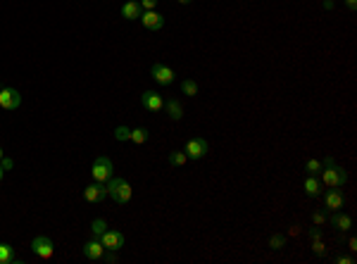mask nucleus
<instances>
[{
  "label": "nucleus",
  "instance_id": "f257e3e1",
  "mask_svg": "<svg viewBox=\"0 0 357 264\" xmlns=\"http://www.w3.org/2000/svg\"><path fill=\"white\" fill-rule=\"evenodd\" d=\"M322 165H324L322 174H319V181H322V186H326V188H343V183L348 181V172H346V169L336 165L331 157H326Z\"/></svg>",
  "mask_w": 357,
  "mask_h": 264
},
{
  "label": "nucleus",
  "instance_id": "f03ea898",
  "mask_svg": "<svg viewBox=\"0 0 357 264\" xmlns=\"http://www.w3.org/2000/svg\"><path fill=\"white\" fill-rule=\"evenodd\" d=\"M131 193H133V190H131V186L124 181V178L112 176V178L108 181V195L115 200L117 205H126V202L131 200Z\"/></svg>",
  "mask_w": 357,
  "mask_h": 264
},
{
  "label": "nucleus",
  "instance_id": "7ed1b4c3",
  "mask_svg": "<svg viewBox=\"0 0 357 264\" xmlns=\"http://www.w3.org/2000/svg\"><path fill=\"white\" fill-rule=\"evenodd\" d=\"M91 174H93V178H96V181H100V183H108L110 178L115 176L112 160H110V157H105V155L96 157V162H93V167H91Z\"/></svg>",
  "mask_w": 357,
  "mask_h": 264
},
{
  "label": "nucleus",
  "instance_id": "20e7f679",
  "mask_svg": "<svg viewBox=\"0 0 357 264\" xmlns=\"http://www.w3.org/2000/svg\"><path fill=\"white\" fill-rule=\"evenodd\" d=\"M22 105V95L17 88H0V107L2 110H19Z\"/></svg>",
  "mask_w": 357,
  "mask_h": 264
},
{
  "label": "nucleus",
  "instance_id": "39448f33",
  "mask_svg": "<svg viewBox=\"0 0 357 264\" xmlns=\"http://www.w3.org/2000/svg\"><path fill=\"white\" fill-rule=\"evenodd\" d=\"M150 74H152V79H155L160 86H172V81L176 79V74H174L172 67L162 65V62H155V65L150 67Z\"/></svg>",
  "mask_w": 357,
  "mask_h": 264
},
{
  "label": "nucleus",
  "instance_id": "423d86ee",
  "mask_svg": "<svg viewBox=\"0 0 357 264\" xmlns=\"http://www.w3.org/2000/svg\"><path fill=\"white\" fill-rule=\"evenodd\" d=\"M186 157H191V160H203L207 153H210V143H207L205 138H191L188 143H186Z\"/></svg>",
  "mask_w": 357,
  "mask_h": 264
},
{
  "label": "nucleus",
  "instance_id": "0eeeda50",
  "mask_svg": "<svg viewBox=\"0 0 357 264\" xmlns=\"http://www.w3.org/2000/svg\"><path fill=\"white\" fill-rule=\"evenodd\" d=\"M31 250H33V255H38L41 260H50L55 255V245L48 236H38V238L31 241Z\"/></svg>",
  "mask_w": 357,
  "mask_h": 264
},
{
  "label": "nucleus",
  "instance_id": "6e6552de",
  "mask_svg": "<svg viewBox=\"0 0 357 264\" xmlns=\"http://www.w3.org/2000/svg\"><path fill=\"white\" fill-rule=\"evenodd\" d=\"M143 22V26L145 29H150V31H160L164 26V17L160 14V12H155V10H145V12H141V17H138Z\"/></svg>",
  "mask_w": 357,
  "mask_h": 264
},
{
  "label": "nucleus",
  "instance_id": "1a4fd4ad",
  "mask_svg": "<svg viewBox=\"0 0 357 264\" xmlns=\"http://www.w3.org/2000/svg\"><path fill=\"white\" fill-rule=\"evenodd\" d=\"M141 105L148 112H160L164 107V100H162L160 93H155V90H145V93L141 95Z\"/></svg>",
  "mask_w": 357,
  "mask_h": 264
},
{
  "label": "nucleus",
  "instance_id": "9d476101",
  "mask_svg": "<svg viewBox=\"0 0 357 264\" xmlns=\"http://www.w3.org/2000/svg\"><path fill=\"white\" fill-rule=\"evenodd\" d=\"M84 198H86L88 202H100V200L108 198V186H103L100 181H96V183H91V186L84 188Z\"/></svg>",
  "mask_w": 357,
  "mask_h": 264
},
{
  "label": "nucleus",
  "instance_id": "9b49d317",
  "mask_svg": "<svg viewBox=\"0 0 357 264\" xmlns=\"http://www.w3.org/2000/svg\"><path fill=\"white\" fill-rule=\"evenodd\" d=\"M100 243H103V248H105V250H119V248L124 245V236H121L119 231L108 229V231L100 236Z\"/></svg>",
  "mask_w": 357,
  "mask_h": 264
},
{
  "label": "nucleus",
  "instance_id": "f8f14e48",
  "mask_svg": "<svg viewBox=\"0 0 357 264\" xmlns=\"http://www.w3.org/2000/svg\"><path fill=\"white\" fill-rule=\"evenodd\" d=\"M324 202H326V209L329 212H338V209H343V193L338 190V188H331V190H326L324 195Z\"/></svg>",
  "mask_w": 357,
  "mask_h": 264
},
{
  "label": "nucleus",
  "instance_id": "ddd939ff",
  "mask_svg": "<svg viewBox=\"0 0 357 264\" xmlns=\"http://www.w3.org/2000/svg\"><path fill=\"white\" fill-rule=\"evenodd\" d=\"M103 253H105V248H103V243H100V238H93V241H88L86 245H84V257L86 260H100L103 257Z\"/></svg>",
  "mask_w": 357,
  "mask_h": 264
},
{
  "label": "nucleus",
  "instance_id": "4468645a",
  "mask_svg": "<svg viewBox=\"0 0 357 264\" xmlns=\"http://www.w3.org/2000/svg\"><path fill=\"white\" fill-rule=\"evenodd\" d=\"M22 260L14 255V248L7 243H0V264H19Z\"/></svg>",
  "mask_w": 357,
  "mask_h": 264
},
{
  "label": "nucleus",
  "instance_id": "2eb2a0df",
  "mask_svg": "<svg viewBox=\"0 0 357 264\" xmlns=\"http://www.w3.org/2000/svg\"><path fill=\"white\" fill-rule=\"evenodd\" d=\"M331 224H334L336 229L341 233H346V231H350V226H353V219L348 217V214H343L341 209L338 212H334V217H331Z\"/></svg>",
  "mask_w": 357,
  "mask_h": 264
},
{
  "label": "nucleus",
  "instance_id": "dca6fc26",
  "mask_svg": "<svg viewBox=\"0 0 357 264\" xmlns=\"http://www.w3.org/2000/svg\"><path fill=\"white\" fill-rule=\"evenodd\" d=\"M310 241H312V250H314V255H322L326 253V245H324V241H322V229H310Z\"/></svg>",
  "mask_w": 357,
  "mask_h": 264
},
{
  "label": "nucleus",
  "instance_id": "f3484780",
  "mask_svg": "<svg viewBox=\"0 0 357 264\" xmlns=\"http://www.w3.org/2000/svg\"><path fill=\"white\" fill-rule=\"evenodd\" d=\"M121 17H124V19H138V17H141V5L133 2V0L124 2V5H121Z\"/></svg>",
  "mask_w": 357,
  "mask_h": 264
},
{
  "label": "nucleus",
  "instance_id": "a211bd4d",
  "mask_svg": "<svg viewBox=\"0 0 357 264\" xmlns=\"http://www.w3.org/2000/svg\"><path fill=\"white\" fill-rule=\"evenodd\" d=\"M322 181H319V176H307V178H305V193H307V195H319V193H322Z\"/></svg>",
  "mask_w": 357,
  "mask_h": 264
},
{
  "label": "nucleus",
  "instance_id": "6ab92c4d",
  "mask_svg": "<svg viewBox=\"0 0 357 264\" xmlns=\"http://www.w3.org/2000/svg\"><path fill=\"white\" fill-rule=\"evenodd\" d=\"M164 107H167V114H169L174 121H179L181 117H184V107L179 105V100H169V102H164Z\"/></svg>",
  "mask_w": 357,
  "mask_h": 264
},
{
  "label": "nucleus",
  "instance_id": "aec40b11",
  "mask_svg": "<svg viewBox=\"0 0 357 264\" xmlns=\"http://www.w3.org/2000/svg\"><path fill=\"white\" fill-rule=\"evenodd\" d=\"M322 169H324V165H322L319 160H307V165H305L307 176H319L322 174Z\"/></svg>",
  "mask_w": 357,
  "mask_h": 264
},
{
  "label": "nucleus",
  "instance_id": "412c9836",
  "mask_svg": "<svg viewBox=\"0 0 357 264\" xmlns=\"http://www.w3.org/2000/svg\"><path fill=\"white\" fill-rule=\"evenodd\" d=\"M105 231H108L105 219H93V224H91V233H93V238H100Z\"/></svg>",
  "mask_w": 357,
  "mask_h": 264
},
{
  "label": "nucleus",
  "instance_id": "4be33fe9",
  "mask_svg": "<svg viewBox=\"0 0 357 264\" xmlns=\"http://www.w3.org/2000/svg\"><path fill=\"white\" fill-rule=\"evenodd\" d=\"M186 160H188V157H186L184 150H174V153L169 155V165L172 167H184Z\"/></svg>",
  "mask_w": 357,
  "mask_h": 264
},
{
  "label": "nucleus",
  "instance_id": "5701e85b",
  "mask_svg": "<svg viewBox=\"0 0 357 264\" xmlns=\"http://www.w3.org/2000/svg\"><path fill=\"white\" fill-rule=\"evenodd\" d=\"M129 141H133V143H145V141H148V129H133V131L129 133Z\"/></svg>",
  "mask_w": 357,
  "mask_h": 264
},
{
  "label": "nucleus",
  "instance_id": "b1692460",
  "mask_svg": "<svg viewBox=\"0 0 357 264\" xmlns=\"http://www.w3.org/2000/svg\"><path fill=\"white\" fill-rule=\"evenodd\" d=\"M181 90H184L188 98H193V95H198V84H195L193 79H186L184 84H181Z\"/></svg>",
  "mask_w": 357,
  "mask_h": 264
},
{
  "label": "nucleus",
  "instance_id": "393cba45",
  "mask_svg": "<svg viewBox=\"0 0 357 264\" xmlns=\"http://www.w3.org/2000/svg\"><path fill=\"white\" fill-rule=\"evenodd\" d=\"M283 245H286V236H281V233H274L269 238V248L271 250H281Z\"/></svg>",
  "mask_w": 357,
  "mask_h": 264
},
{
  "label": "nucleus",
  "instance_id": "a878e982",
  "mask_svg": "<svg viewBox=\"0 0 357 264\" xmlns=\"http://www.w3.org/2000/svg\"><path fill=\"white\" fill-rule=\"evenodd\" d=\"M129 133H131V129H126V126H119L117 131H115V136H117V141H129Z\"/></svg>",
  "mask_w": 357,
  "mask_h": 264
},
{
  "label": "nucleus",
  "instance_id": "bb28decb",
  "mask_svg": "<svg viewBox=\"0 0 357 264\" xmlns=\"http://www.w3.org/2000/svg\"><path fill=\"white\" fill-rule=\"evenodd\" d=\"M312 221H314V226H322V224H326V214L324 212H314Z\"/></svg>",
  "mask_w": 357,
  "mask_h": 264
},
{
  "label": "nucleus",
  "instance_id": "cd10ccee",
  "mask_svg": "<svg viewBox=\"0 0 357 264\" xmlns=\"http://www.w3.org/2000/svg\"><path fill=\"white\" fill-rule=\"evenodd\" d=\"M138 5H141L143 10H155V5H157V0H141Z\"/></svg>",
  "mask_w": 357,
  "mask_h": 264
},
{
  "label": "nucleus",
  "instance_id": "c85d7f7f",
  "mask_svg": "<svg viewBox=\"0 0 357 264\" xmlns=\"http://www.w3.org/2000/svg\"><path fill=\"white\" fill-rule=\"evenodd\" d=\"M0 167H2V172H7V169H12V167H14V162H12V160H7V157H2V160H0Z\"/></svg>",
  "mask_w": 357,
  "mask_h": 264
},
{
  "label": "nucleus",
  "instance_id": "c756f323",
  "mask_svg": "<svg viewBox=\"0 0 357 264\" xmlns=\"http://www.w3.org/2000/svg\"><path fill=\"white\" fill-rule=\"evenodd\" d=\"M336 262L338 264H355V260H353V257H346V255H341V257H336Z\"/></svg>",
  "mask_w": 357,
  "mask_h": 264
},
{
  "label": "nucleus",
  "instance_id": "7c9ffc66",
  "mask_svg": "<svg viewBox=\"0 0 357 264\" xmlns=\"http://www.w3.org/2000/svg\"><path fill=\"white\" fill-rule=\"evenodd\" d=\"M348 10H357V0H346Z\"/></svg>",
  "mask_w": 357,
  "mask_h": 264
},
{
  "label": "nucleus",
  "instance_id": "2f4dec72",
  "mask_svg": "<svg viewBox=\"0 0 357 264\" xmlns=\"http://www.w3.org/2000/svg\"><path fill=\"white\" fill-rule=\"evenodd\" d=\"M348 245H350V250H353V253L357 250V241H355V238H350V241H348Z\"/></svg>",
  "mask_w": 357,
  "mask_h": 264
},
{
  "label": "nucleus",
  "instance_id": "473e14b6",
  "mask_svg": "<svg viewBox=\"0 0 357 264\" xmlns=\"http://www.w3.org/2000/svg\"><path fill=\"white\" fill-rule=\"evenodd\" d=\"M324 7L326 10H334V0H324Z\"/></svg>",
  "mask_w": 357,
  "mask_h": 264
},
{
  "label": "nucleus",
  "instance_id": "72a5a7b5",
  "mask_svg": "<svg viewBox=\"0 0 357 264\" xmlns=\"http://www.w3.org/2000/svg\"><path fill=\"white\" fill-rule=\"evenodd\" d=\"M176 2H181V5H188V2H191V0H176Z\"/></svg>",
  "mask_w": 357,
  "mask_h": 264
},
{
  "label": "nucleus",
  "instance_id": "f704fd0d",
  "mask_svg": "<svg viewBox=\"0 0 357 264\" xmlns=\"http://www.w3.org/2000/svg\"><path fill=\"white\" fill-rule=\"evenodd\" d=\"M2 157H5V153H2V148H0V160H2Z\"/></svg>",
  "mask_w": 357,
  "mask_h": 264
},
{
  "label": "nucleus",
  "instance_id": "c9c22d12",
  "mask_svg": "<svg viewBox=\"0 0 357 264\" xmlns=\"http://www.w3.org/2000/svg\"><path fill=\"white\" fill-rule=\"evenodd\" d=\"M0 181H2V167H0Z\"/></svg>",
  "mask_w": 357,
  "mask_h": 264
}]
</instances>
